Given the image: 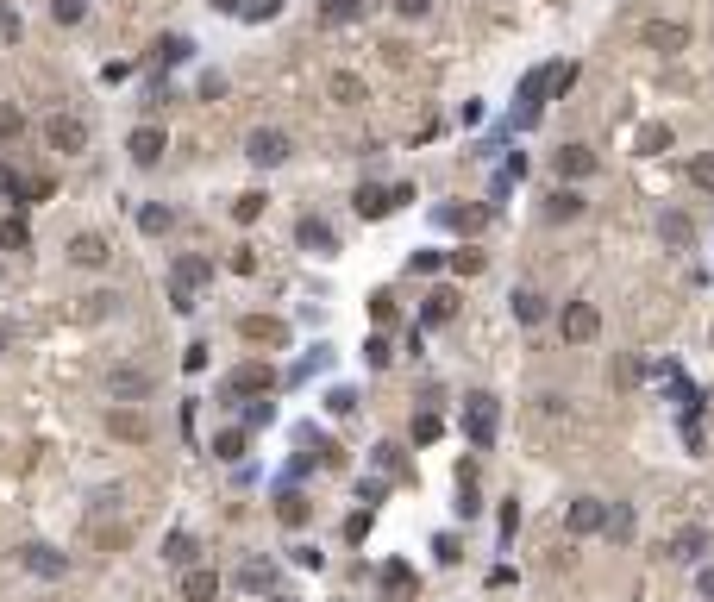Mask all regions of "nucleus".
<instances>
[{"instance_id": "nucleus-1", "label": "nucleus", "mask_w": 714, "mask_h": 602, "mask_svg": "<svg viewBox=\"0 0 714 602\" xmlns=\"http://www.w3.org/2000/svg\"><path fill=\"white\" fill-rule=\"evenodd\" d=\"M213 283V258H201V251H182V258L170 264V308L188 314L195 308V289Z\"/></svg>"}, {"instance_id": "nucleus-2", "label": "nucleus", "mask_w": 714, "mask_h": 602, "mask_svg": "<svg viewBox=\"0 0 714 602\" xmlns=\"http://www.w3.org/2000/svg\"><path fill=\"white\" fill-rule=\"evenodd\" d=\"M495 433H502V402H495L489 389H476V396L464 402V439H470L476 452H489Z\"/></svg>"}, {"instance_id": "nucleus-3", "label": "nucleus", "mask_w": 714, "mask_h": 602, "mask_svg": "<svg viewBox=\"0 0 714 602\" xmlns=\"http://www.w3.org/2000/svg\"><path fill=\"white\" fill-rule=\"evenodd\" d=\"M270 389H276V370H270L264 358H251V364H238V370H226L220 396H226V402H245V396H270Z\"/></svg>"}, {"instance_id": "nucleus-4", "label": "nucleus", "mask_w": 714, "mask_h": 602, "mask_svg": "<svg viewBox=\"0 0 714 602\" xmlns=\"http://www.w3.org/2000/svg\"><path fill=\"white\" fill-rule=\"evenodd\" d=\"M44 145L63 151V157L88 151V120H82V113H51V120H44Z\"/></svg>"}, {"instance_id": "nucleus-5", "label": "nucleus", "mask_w": 714, "mask_h": 602, "mask_svg": "<svg viewBox=\"0 0 714 602\" xmlns=\"http://www.w3.org/2000/svg\"><path fill=\"white\" fill-rule=\"evenodd\" d=\"M558 333L570 345H589L595 333H602V308L595 301H564V314H558Z\"/></svg>"}, {"instance_id": "nucleus-6", "label": "nucleus", "mask_w": 714, "mask_h": 602, "mask_svg": "<svg viewBox=\"0 0 714 602\" xmlns=\"http://www.w3.org/2000/svg\"><path fill=\"white\" fill-rule=\"evenodd\" d=\"M289 138H282V132H270V126H257L251 138H245V157H251V164H264V170H276V164H289Z\"/></svg>"}, {"instance_id": "nucleus-7", "label": "nucleus", "mask_w": 714, "mask_h": 602, "mask_svg": "<svg viewBox=\"0 0 714 602\" xmlns=\"http://www.w3.org/2000/svg\"><path fill=\"white\" fill-rule=\"evenodd\" d=\"M107 389H113V402H145L151 396V370L145 364H113Z\"/></svg>"}, {"instance_id": "nucleus-8", "label": "nucleus", "mask_w": 714, "mask_h": 602, "mask_svg": "<svg viewBox=\"0 0 714 602\" xmlns=\"http://www.w3.org/2000/svg\"><path fill=\"white\" fill-rule=\"evenodd\" d=\"M552 170H558V182H589L595 170H602V157H595L589 145H564V151L552 157Z\"/></svg>"}, {"instance_id": "nucleus-9", "label": "nucleus", "mask_w": 714, "mask_h": 602, "mask_svg": "<svg viewBox=\"0 0 714 602\" xmlns=\"http://www.w3.org/2000/svg\"><path fill=\"white\" fill-rule=\"evenodd\" d=\"M401 201H414L408 182H395V189H357V214H364V220H383V214H395Z\"/></svg>"}, {"instance_id": "nucleus-10", "label": "nucleus", "mask_w": 714, "mask_h": 602, "mask_svg": "<svg viewBox=\"0 0 714 602\" xmlns=\"http://www.w3.org/2000/svg\"><path fill=\"white\" fill-rule=\"evenodd\" d=\"M602 521H608V502L602 496H577L564 508V527L570 534H602Z\"/></svg>"}, {"instance_id": "nucleus-11", "label": "nucleus", "mask_w": 714, "mask_h": 602, "mask_svg": "<svg viewBox=\"0 0 714 602\" xmlns=\"http://www.w3.org/2000/svg\"><path fill=\"white\" fill-rule=\"evenodd\" d=\"M19 565H26L32 577H63V571H69V559H63L57 546H44V540H26V546H19Z\"/></svg>"}, {"instance_id": "nucleus-12", "label": "nucleus", "mask_w": 714, "mask_h": 602, "mask_svg": "<svg viewBox=\"0 0 714 602\" xmlns=\"http://www.w3.org/2000/svg\"><path fill=\"white\" fill-rule=\"evenodd\" d=\"M107 433L126 439V446H145V439H151V421H145L138 408H113V414H107Z\"/></svg>"}, {"instance_id": "nucleus-13", "label": "nucleus", "mask_w": 714, "mask_h": 602, "mask_svg": "<svg viewBox=\"0 0 714 602\" xmlns=\"http://www.w3.org/2000/svg\"><path fill=\"white\" fill-rule=\"evenodd\" d=\"M113 258V245L101 239V233H76V239H69V264H82V270H101Z\"/></svg>"}, {"instance_id": "nucleus-14", "label": "nucleus", "mask_w": 714, "mask_h": 602, "mask_svg": "<svg viewBox=\"0 0 714 602\" xmlns=\"http://www.w3.org/2000/svg\"><path fill=\"white\" fill-rule=\"evenodd\" d=\"M683 44H689L683 19H652V26H646V51H683Z\"/></svg>"}, {"instance_id": "nucleus-15", "label": "nucleus", "mask_w": 714, "mask_h": 602, "mask_svg": "<svg viewBox=\"0 0 714 602\" xmlns=\"http://www.w3.org/2000/svg\"><path fill=\"white\" fill-rule=\"evenodd\" d=\"M238 590L276 596V565H270V559H245V565H238Z\"/></svg>"}, {"instance_id": "nucleus-16", "label": "nucleus", "mask_w": 714, "mask_h": 602, "mask_svg": "<svg viewBox=\"0 0 714 602\" xmlns=\"http://www.w3.org/2000/svg\"><path fill=\"white\" fill-rule=\"evenodd\" d=\"M213 596H220V571L188 565V571H182V602H213Z\"/></svg>"}, {"instance_id": "nucleus-17", "label": "nucleus", "mask_w": 714, "mask_h": 602, "mask_svg": "<svg viewBox=\"0 0 714 602\" xmlns=\"http://www.w3.org/2000/svg\"><path fill=\"white\" fill-rule=\"evenodd\" d=\"M702 552H708V527H683V534H677L671 546H664V559H677V565H696Z\"/></svg>"}, {"instance_id": "nucleus-18", "label": "nucleus", "mask_w": 714, "mask_h": 602, "mask_svg": "<svg viewBox=\"0 0 714 602\" xmlns=\"http://www.w3.org/2000/svg\"><path fill=\"white\" fill-rule=\"evenodd\" d=\"M126 151H132V164H145V170H151L170 145H163V132H157V126H138V132L126 138Z\"/></svg>"}, {"instance_id": "nucleus-19", "label": "nucleus", "mask_w": 714, "mask_h": 602, "mask_svg": "<svg viewBox=\"0 0 714 602\" xmlns=\"http://www.w3.org/2000/svg\"><path fill=\"white\" fill-rule=\"evenodd\" d=\"M238 333H245L251 345H282V339H289V327L270 320V314H245V320H238Z\"/></svg>"}, {"instance_id": "nucleus-20", "label": "nucleus", "mask_w": 714, "mask_h": 602, "mask_svg": "<svg viewBox=\"0 0 714 602\" xmlns=\"http://www.w3.org/2000/svg\"><path fill=\"white\" fill-rule=\"evenodd\" d=\"M439 226H451V233H483L489 226V207H439Z\"/></svg>"}, {"instance_id": "nucleus-21", "label": "nucleus", "mask_w": 714, "mask_h": 602, "mask_svg": "<svg viewBox=\"0 0 714 602\" xmlns=\"http://www.w3.org/2000/svg\"><path fill=\"white\" fill-rule=\"evenodd\" d=\"M451 314H458V295H451V289H433V295H426V308H420L426 327H445Z\"/></svg>"}, {"instance_id": "nucleus-22", "label": "nucleus", "mask_w": 714, "mask_h": 602, "mask_svg": "<svg viewBox=\"0 0 714 602\" xmlns=\"http://www.w3.org/2000/svg\"><path fill=\"white\" fill-rule=\"evenodd\" d=\"M514 320H520V327H539V320H545V295L539 289H514Z\"/></svg>"}, {"instance_id": "nucleus-23", "label": "nucleus", "mask_w": 714, "mask_h": 602, "mask_svg": "<svg viewBox=\"0 0 714 602\" xmlns=\"http://www.w3.org/2000/svg\"><path fill=\"white\" fill-rule=\"evenodd\" d=\"M658 239L671 245V251H683L689 239H696V226H689V214H664V220H658Z\"/></svg>"}, {"instance_id": "nucleus-24", "label": "nucleus", "mask_w": 714, "mask_h": 602, "mask_svg": "<svg viewBox=\"0 0 714 602\" xmlns=\"http://www.w3.org/2000/svg\"><path fill=\"white\" fill-rule=\"evenodd\" d=\"M295 239H301L307 251H332V245H339V239H332V226H326V220H314V214H307V220L295 226Z\"/></svg>"}, {"instance_id": "nucleus-25", "label": "nucleus", "mask_w": 714, "mask_h": 602, "mask_svg": "<svg viewBox=\"0 0 714 602\" xmlns=\"http://www.w3.org/2000/svg\"><path fill=\"white\" fill-rule=\"evenodd\" d=\"M213 458H220V465H238V458H245V427L213 433Z\"/></svg>"}, {"instance_id": "nucleus-26", "label": "nucleus", "mask_w": 714, "mask_h": 602, "mask_svg": "<svg viewBox=\"0 0 714 602\" xmlns=\"http://www.w3.org/2000/svg\"><path fill=\"white\" fill-rule=\"evenodd\" d=\"M383 590H389V596H414V590H420V577L395 559V565H383Z\"/></svg>"}, {"instance_id": "nucleus-27", "label": "nucleus", "mask_w": 714, "mask_h": 602, "mask_svg": "<svg viewBox=\"0 0 714 602\" xmlns=\"http://www.w3.org/2000/svg\"><path fill=\"white\" fill-rule=\"evenodd\" d=\"M602 534H608V540H621V546L633 540V508H627V502H614V508H608V521H602Z\"/></svg>"}, {"instance_id": "nucleus-28", "label": "nucleus", "mask_w": 714, "mask_h": 602, "mask_svg": "<svg viewBox=\"0 0 714 602\" xmlns=\"http://www.w3.org/2000/svg\"><path fill=\"white\" fill-rule=\"evenodd\" d=\"M583 214V195L577 189H558L552 201H545V220H577Z\"/></svg>"}, {"instance_id": "nucleus-29", "label": "nucleus", "mask_w": 714, "mask_h": 602, "mask_svg": "<svg viewBox=\"0 0 714 602\" xmlns=\"http://www.w3.org/2000/svg\"><path fill=\"white\" fill-rule=\"evenodd\" d=\"M195 552H201V546H195V534H170V540H163V559H170V565H182V571L195 565Z\"/></svg>"}, {"instance_id": "nucleus-30", "label": "nucleus", "mask_w": 714, "mask_h": 602, "mask_svg": "<svg viewBox=\"0 0 714 602\" xmlns=\"http://www.w3.org/2000/svg\"><path fill=\"white\" fill-rule=\"evenodd\" d=\"M357 13H364V0H320V19H326V26H351Z\"/></svg>"}, {"instance_id": "nucleus-31", "label": "nucleus", "mask_w": 714, "mask_h": 602, "mask_svg": "<svg viewBox=\"0 0 714 602\" xmlns=\"http://www.w3.org/2000/svg\"><path fill=\"white\" fill-rule=\"evenodd\" d=\"M276 515H282V527H307V496H301V490H282Z\"/></svg>"}, {"instance_id": "nucleus-32", "label": "nucleus", "mask_w": 714, "mask_h": 602, "mask_svg": "<svg viewBox=\"0 0 714 602\" xmlns=\"http://www.w3.org/2000/svg\"><path fill=\"white\" fill-rule=\"evenodd\" d=\"M151 57H157V63H188V57H195V44H188V38H157Z\"/></svg>"}, {"instance_id": "nucleus-33", "label": "nucleus", "mask_w": 714, "mask_h": 602, "mask_svg": "<svg viewBox=\"0 0 714 602\" xmlns=\"http://www.w3.org/2000/svg\"><path fill=\"white\" fill-rule=\"evenodd\" d=\"M570 82H577V63H552V69H545V95H570Z\"/></svg>"}, {"instance_id": "nucleus-34", "label": "nucleus", "mask_w": 714, "mask_h": 602, "mask_svg": "<svg viewBox=\"0 0 714 602\" xmlns=\"http://www.w3.org/2000/svg\"><path fill=\"white\" fill-rule=\"evenodd\" d=\"M332 101H345V107H351V101H364V82H357L351 69H339V76H332Z\"/></svg>"}, {"instance_id": "nucleus-35", "label": "nucleus", "mask_w": 714, "mask_h": 602, "mask_svg": "<svg viewBox=\"0 0 714 602\" xmlns=\"http://www.w3.org/2000/svg\"><path fill=\"white\" fill-rule=\"evenodd\" d=\"M19 132H26V113H19V107H7V101H0V145H13V138Z\"/></svg>"}, {"instance_id": "nucleus-36", "label": "nucleus", "mask_w": 714, "mask_h": 602, "mask_svg": "<svg viewBox=\"0 0 714 602\" xmlns=\"http://www.w3.org/2000/svg\"><path fill=\"white\" fill-rule=\"evenodd\" d=\"M82 13H88V0H51V19H57V26H82Z\"/></svg>"}, {"instance_id": "nucleus-37", "label": "nucleus", "mask_w": 714, "mask_h": 602, "mask_svg": "<svg viewBox=\"0 0 714 602\" xmlns=\"http://www.w3.org/2000/svg\"><path fill=\"white\" fill-rule=\"evenodd\" d=\"M32 233H26V220H0V251H19Z\"/></svg>"}, {"instance_id": "nucleus-38", "label": "nucleus", "mask_w": 714, "mask_h": 602, "mask_svg": "<svg viewBox=\"0 0 714 602\" xmlns=\"http://www.w3.org/2000/svg\"><path fill=\"white\" fill-rule=\"evenodd\" d=\"M282 13V0H245V7H238V19H251V26H257V19H276Z\"/></svg>"}, {"instance_id": "nucleus-39", "label": "nucleus", "mask_w": 714, "mask_h": 602, "mask_svg": "<svg viewBox=\"0 0 714 602\" xmlns=\"http://www.w3.org/2000/svg\"><path fill=\"white\" fill-rule=\"evenodd\" d=\"M170 207H145V214H138V226H145V233H170Z\"/></svg>"}, {"instance_id": "nucleus-40", "label": "nucleus", "mask_w": 714, "mask_h": 602, "mask_svg": "<svg viewBox=\"0 0 714 602\" xmlns=\"http://www.w3.org/2000/svg\"><path fill=\"white\" fill-rule=\"evenodd\" d=\"M376 471H389V477L408 471V465H401V446H376Z\"/></svg>"}, {"instance_id": "nucleus-41", "label": "nucleus", "mask_w": 714, "mask_h": 602, "mask_svg": "<svg viewBox=\"0 0 714 602\" xmlns=\"http://www.w3.org/2000/svg\"><path fill=\"white\" fill-rule=\"evenodd\" d=\"M689 182H696V189H708V195H714V157H696V164H689Z\"/></svg>"}, {"instance_id": "nucleus-42", "label": "nucleus", "mask_w": 714, "mask_h": 602, "mask_svg": "<svg viewBox=\"0 0 714 602\" xmlns=\"http://www.w3.org/2000/svg\"><path fill=\"white\" fill-rule=\"evenodd\" d=\"M389 358H395V352H389V339H370V345H364V364H370V370H383Z\"/></svg>"}, {"instance_id": "nucleus-43", "label": "nucleus", "mask_w": 714, "mask_h": 602, "mask_svg": "<svg viewBox=\"0 0 714 602\" xmlns=\"http://www.w3.org/2000/svg\"><path fill=\"white\" fill-rule=\"evenodd\" d=\"M264 214V195H238V207H232V220H257Z\"/></svg>"}, {"instance_id": "nucleus-44", "label": "nucleus", "mask_w": 714, "mask_h": 602, "mask_svg": "<svg viewBox=\"0 0 714 602\" xmlns=\"http://www.w3.org/2000/svg\"><path fill=\"white\" fill-rule=\"evenodd\" d=\"M639 145H646V151H671V132H664V126H646V132H639Z\"/></svg>"}, {"instance_id": "nucleus-45", "label": "nucleus", "mask_w": 714, "mask_h": 602, "mask_svg": "<svg viewBox=\"0 0 714 602\" xmlns=\"http://www.w3.org/2000/svg\"><path fill=\"white\" fill-rule=\"evenodd\" d=\"M451 270H458V276H476V270H483V258H476V251H451Z\"/></svg>"}, {"instance_id": "nucleus-46", "label": "nucleus", "mask_w": 714, "mask_h": 602, "mask_svg": "<svg viewBox=\"0 0 714 602\" xmlns=\"http://www.w3.org/2000/svg\"><path fill=\"white\" fill-rule=\"evenodd\" d=\"M270 421H276L270 402H251V408H245V427H270Z\"/></svg>"}, {"instance_id": "nucleus-47", "label": "nucleus", "mask_w": 714, "mask_h": 602, "mask_svg": "<svg viewBox=\"0 0 714 602\" xmlns=\"http://www.w3.org/2000/svg\"><path fill=\"white\" fill-rule=\"evenodd\" d=\"M395 13L401 19H426V13H433V0H395Z\"/></svg>"}, {"instance_id": "nucleus-48", "label": "nucleus", "mask_w": 714, "mask_h": 602, "mask_svg": "<svg viewBox=\"0 0 714 602\" xmlns=\"http://www.w3.org/2000/svg\"><path fill=\"white\" fill-rule=\"evenodd\" d=\"M414 439H420V446H426V439H439V414H420V421H414Z\"/></svg>"}, {"instance_id": "nucleus-49", "label": "nucleus", "mask_w": 714, "mask_h": 602, "mask_svg": "<svg viewBox=\"0 0 714 602\" xmlns=\"http://www.w3.org/2000/svg\"><path fill=\"white\" fill-rule=\"evenodd\" d=\"M295 565H307V571H320V565H326V552H314V546H295Z\"/></svg>"}, {"instance_id": "nucleus-50", "label": "nucleus", "mask_w": 714, "mask_h": 602, "mask_svg": "<svg viewBox=\"0 0 714 602\" xmlns=\"http://www.w3.org/2000/svg\"><path fill=\"white\" fill-rule=\"evenodd\" d=\"M326 408H332V414H351V408H357V396H351V389H332V402H326Z\"/></svg>"}, {"instance_id": "nucleus-51", "label": "nucleus", "mask_w": 714, "mask_h": 602, "mask_svg": "<svg viewBox=\"0 0 714 602\" xmlns=\"http://www.w3.org/2000/svg\"><path fill=\"white\" fill-rule=\"evenodd\" d=\"M696 590H702V602H714V565H702V577H696Z\"/></svg>"}, {"instance_id": "nucleus-52", "label": "nucleus", "mask_w": 714, "mask_h": 602, "mask_svg": "<svg viewBox=\"0 0 714 602\" xmlns=\"http://www.w3.org/2000/svg\"><path fill=\"white\" fill-rule=\"evenodd\" d=\"M0 38H19V13H7V7H0Z\"/></svg>"}, {"instance_id": "nucleus-53", "label": "nucleus", "mask_w": 714, "mask_h": 602, "mask_svg": "<svg viewBox=\"0 0 714 602\" xmlns=\"http://www.w3.org/2000/svg\"><path fill=\"white\" fill-rule=\"evenodd\" d=\"M264 602H295V596H282V590H276V596H264Z\"/></svg>"}, {"instance_id": "nucleus-54", "label": "nucleus", "mask_w": 714, "mask_h": 602, "mask_svg": "<svg viewBox=\"0 0 714 602\" xmlns=\"http://www.w3.org/2000/svg\"><path fill=\"white\" fill-rule=\"evenodd\" d=\"M7 339H13V333H7V327H0V352H7Z\"/></svg>"}, {"instance_id": "nucleus-55", "label": "nucleus", "mask_w": 714, "mask_h": 602, "mask_svg": "<svg viewBox=\"0 0 714 602\" xmlns=\"http://www.w3.org/2000/svg\"><path fill=\"white\" fill-rule=\"evenodd\" d=\"M0 276H7V264H0Z\"/></svg>"}, {"instance_id": "nucleus-56", "label": "nucleus", "mask_w": 714, "mask_h": 602, "mask_svg": "<svg viewBox=\"0 0 714 602\" xmlns=\"http://www.w3.org/2000/svg\"><path fill=\"white\" fill-rule=\"evenodd\" d=\"M0 176H7V170H0Z\"/></svg>"}]
</instances>
